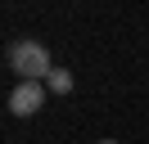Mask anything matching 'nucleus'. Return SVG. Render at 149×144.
Instances as JSON below:
<instances>
[{
	"mask_svg": "<svg viewBox=\"0 0 149 144\" xmlns=\"http://www.w3.org/2000/svg\"><path fill=\"white\" fill-rule=\"evenodd\" d=\"M41 104H45V81H18L14 95H9V113H14V117L41 113Z\"/></svg>",
	"mask_w": 149,
	"mask_h": 144,
	"instance_id": "2",
	"label": "nucleus"
},
{
	"mask_svg": "<svg viewBox=\"0 0 149 144\" xmlns=\"http://www.w3.org/2000/svg\"><path fill=\"white\" fill-rule=\"evenodd\" d=\"M45 90H50V95H68V90H72V72H68V68H54L45 77Z\"/></svg>",
	"mask_w": 149,
	"mask_h": 144,
	"instance_id": "3",
	"label": "nucleus"
},
{
	"mask_svg": "<svg viewBox=\"0 0 149 144\" xmlns=\"http://www.w3.org/2000/svg\"><path fill=\"white\" fill-rule=\"evenodd\" d=\"M5 59H9V68L18 72V81H45L50 72V50L41 41H14L9 50H5Z\"/></svg>",
	"mask_w": 149,
	"mask_h": 144,
	"instance_id": "1",
	"label": "nucleus"
},
{
	"mask_svg": "<svg viewBox=\"0 0 149 144\" xmlns=\"http://www.w3.org/2000/svg\"><path fill=\"white\" fill-rule=\"evenodd\" d=\"M100 144H118V140H100Z\"/></svg>",
	"mask_w": 149,
	"mask_h": 144,
	"instance_id": "4",
	"label": "nucleus"
}]
</instances>
